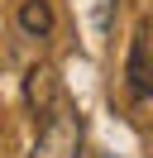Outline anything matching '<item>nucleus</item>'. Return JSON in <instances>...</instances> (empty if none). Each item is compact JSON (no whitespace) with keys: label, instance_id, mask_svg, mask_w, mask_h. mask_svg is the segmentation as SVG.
<instances>
[{"label":"nucleus","instance_id":"7ed1b4c3","mask_svg":"<svg viewBox=\"0 0 153 158\" xmlns=\"http://www.w3.org/2000/svg\"><path fill=\"white\" fill-rule=\"evenodd\" d=\"M57 96H62V86H57V72L48 67V62H38V67L29 72V106H34V120H43L48 110L57 106Z\"/></svg>","mask_w":153,"mask_h":158},{"label":"nucleus","instance_id":"20e7f679","mask_svg":"<svg viewBox=\"0 0 153 158\" xmlns=\"http://www.w3.org/2000/svg\"><path fill=\"white\" fill-rule=\"evenodd\" d=\"M19 29H24L29 39H48V34H53V5H48V0H24V5H19Z\"/></svg>","mask_w":153,"mask_h":158},{"label":"nucleus","instance_id":"f257e3e1","mask_svg":"<svg viewBox=\"0 0 153 158\" xmlns=\"http://www.w3.org/2000/svg\"><path fill=\"white\" fill-rule=\"evenodd\" d=\"M76 148H81V110L67 96H57V106L38 120V139L29 158H76Z\"/></svg>","mask_w":153,"mask_h":158},{"label":"nucleus","instance_id":"f03ea898","mask_svg":"<svg viewBox=\"0 0 153 158\" xmlns=\"http://www.w3.org/2000/svg\"><path fill=\"white\" fill-rule=\"evenodd\" d=\"M124 77H129V96H134V101H148V96H153V34H148V24L134 29Z\"/></svg>","mask_w":153,"mask_h":158}]
</instances>
